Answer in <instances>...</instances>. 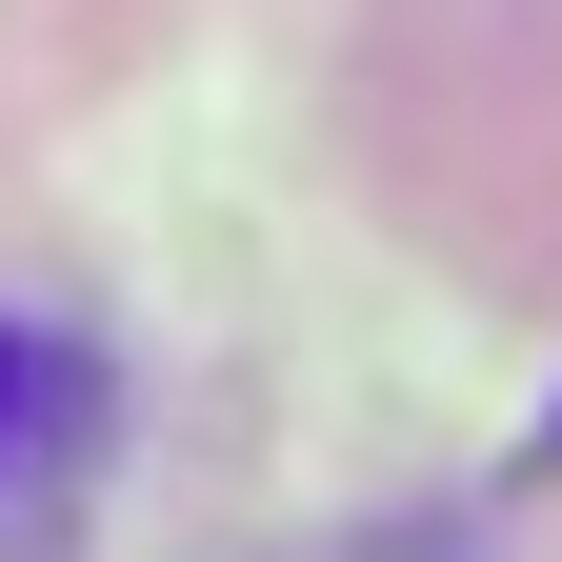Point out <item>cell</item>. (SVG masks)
Returning a JSON list of instances; mask_svg holds the SVG:
<instances>
[{
	"label": "cell",
	"instance_id": "cell-1",
	"mask_svg": "<svg viewBox=\"0 0 562 562\" xmlns=\"http://www.w3.org/2000/svg\"><path fill=\"white\" fill-rule=\"evenodd\" d=\"M41 422H60V362H41L21 322H0V482H21V442H41Z\"/></svg>",
	"mask_w": 562,
	"mask_h": 562
}]
</instances>
